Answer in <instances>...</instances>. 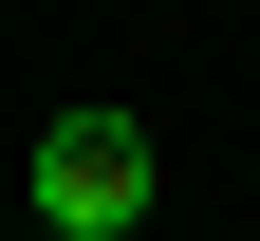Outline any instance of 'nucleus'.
Masks as SVG:
<instances>
[{
	"instance_id": "1",
	"label": "nucleus",
	"mask_w": 260,
	"mask_h": 241,
	"mask_svg": "<svg viewBox=\"0 0 260 241\" xmlns=\"http://www.w3.org/2000/svg\"><path fill=\"white\" fill-rule=\"evenodd\" d=\"M19 186H38L56 241H130V223H149V112H112V93H93V112H56Z\"/></svg>"
}]
</instances>
